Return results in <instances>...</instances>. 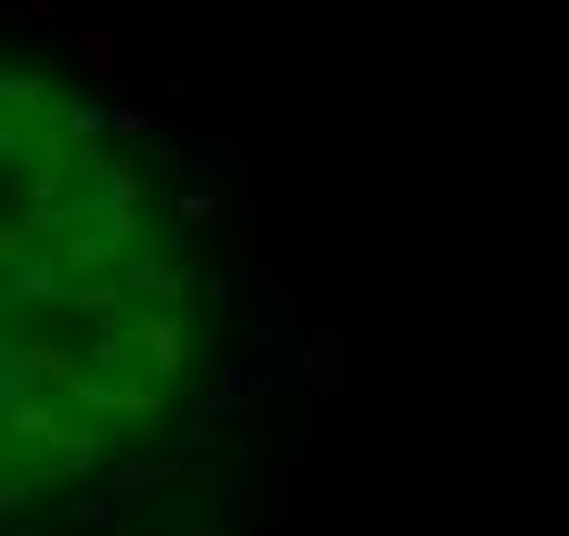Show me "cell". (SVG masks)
Returning a JSON list of instances; mask_svg holds the SVG:
<instances>
[{"instance_id": "6da1fadb", "label": "cell", "mask_w": 569, "mask_h": 536, "mask_svg": "<svg viewBox=\"0 0 569 536\" xmlns=\"http://www.w3.org/2000/svg\"><path fill=\"white\" fill-rule=\"evenodd\" d=\"M199 371V289L157 157L42 75H0V528L157 446Z\"/></svg>"}]
</instances>
